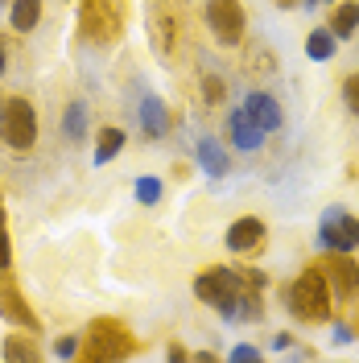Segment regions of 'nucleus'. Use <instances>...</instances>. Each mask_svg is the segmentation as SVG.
Instances as JSON below:
<instances>
[{
    "instance_id": "obj_21",
    "label": "nucleus",
    "mask_w": 359,
    "mask_h": 363,
    "mask_svg": "<svg viewBox=\"0 0 359 363\" xmlns=\"http://www.w3.org/2000/svg\"><path fill=\"white\" fill-rule=\"evenodd\" d=\"M161 199V182L158 178H136V203L153 206Z\"/></svg>"
},
{
    "instance_id": "obj_6",
    "label": "nucleus",
    "mask_w": 359,
    "mask_h": 363,
    "mask_svg": "<svg viewBox=\"0 0 359 363\" xmlns=\"http://www.w3.org/2000/svg\"><path fill=\"white\" fill-rule=\"evenodd\" d=\"M318 244L331 252H347L359 244V219H351L347 211H338L331 206L326 215H322V235H318Z\"/></svg>"
},
{
    "instance_id": "obj_25",
    "label": "nucleus",
    "mask_w": 359,
    "mask_h": 363,
    "mask_svg": "<svg viewBox=\"0 0 359 363\" xmlns=\"http://www.w3.org/2000/svg\"><path fill=\"white\" fill-rule=\"evenodd\" d=\"M231 359L236 363H256L260 359V351H256V347H231Z\"/></svg>"
},
{
    "instance_id": "obj_19",
    "label": "nucleus",
    "mask_w": 359,
    "mask_h": 363,
    "mask_svg": "<svg viewBox=\"0 0 359 363\" xmlns=\"http://www.w3.org/2000/svg\"><path fill=\"white\" fill-rule=\"evenodd\" d=\"M355 25H359V4H343V9L335 13L331 33H335V38H351V33H355Z\"/></svg>"
},
{
    "instance_id": "obj_1",
    "label": "nucleus",
    "mask_w": 359,
    "mask_h": 363,
    "mask_svg": "<svg viewBox=\"0 0 359 363\" xmlns=\"http://www.w3.org/2000/svg\"><path fill=\"white\" fill-rule=\"evenodd\" d=\"M289 310L302 318V322H326V318H331V289H326V277L318 269L302 272V277L293 281Z\"/></svg>"
},
{
    "instance_id": "obj_15",
    "label": "nucleus",
    "mask_w": 359,
    "mask_h": 363,
    "mask_svg": "<svg viewBox=\"0 0 359 363\" xmlns=\"http://www.w3.org/2000/svg\"><path fill=\"white\" fill-rule=\"evenodd\" d=\"M38 21H42V0H13V29L29 33Z\"/></svg>"
},
{
    "instance_id": "obj_7",
    "label": "nucleus",
    "mask_w": 359,
    "mask_h": 363,
    "mask_svg": "<svg viewBox=\"0 0 359 363\" xmlns=\"http://www.w3.org/2000/svg\"><path fill=\"white\" fill-rule=\"evenodd\" d=\"M79 25H83V38H87V42H112L116 29H120L116 9L108 4V0H83Z\"/></svg>"
},
{
    "instance_id": "obj_10",
    "label": "nucleus",
    "mask_w": 359,
    "mask_h": 363,
    "mask_svg": "<svg viewBox=\"0 0 359 363\" xmlns=\"http://www.w3.org/2000/svg\"><path fill=\"white\" fill-rule=\"evenodd\" d=\"M0 318H9L13 326H25V330H38V318L33 310L25 306V297L9 285V281H0Z\"/></svg>"
},
{
    "instance_id": "obj_5",
    "label": "nucleus",
    "mask_w": 359,
    "mask_h": 363,
    "mask_svg": "<svg viewBox=\"0 0 359 363\" xmlns=\"http://www.w3.org/2000/svg\"><path fill=\"white\" fill-rule=\"evenodd\" d=\"M91 351L87 359H124L128 355V347H133V335L112 322V318H99V322H91Z\"/></svg>"
},
{
    "instance_id": "obj_26",
    "label": "nucleus",
    "mask_w": 359,
    "mask_h": 363,
    "mask_svg": "<svg viewBox=\"0 0 359 363\" xmlns=\"http://www.w3.org/2000/svg\"><path fill=\"white\" fill-rule=\"evenodd\" d=\"M206 99H211V104L223 99V83H219V79H206Z\"/></svg>"
},
{
    "instance_id": "obj_20",
    "label": "nucleus",
    "mask_w": 359,
    "mask_h": 363,
    "mask_svg": "<svg viewBox=\"0 0 359 363\" xmlns=\"http://www.w3.org/2000/svg\"><path fill=\"white\" fill-rule=\"evenodd\" d=\"M4 359H13V363H21V359H38V347L29 339H4Z\"/></svg>"
},
{
    "instance_id": "obj_8",
    "label": "nucleus",
    "mask_w": 359,
    "mask_h": 363,
    "mask_svg": "<svg viewBox=\"0 0 359 363\" xmlns=\"http://www.w3.org/2000/svg\"><path fill=\"white\" fill-rule=\"evenodd\" d=\"M322 277L331 281V289H335L338 301H351V297L359 294V264L351 260V256H343V252H331V260L322 264Z\"/></svg>"
},
{
    "instance_id": "obj_3",
    "label": "nucleus",
    "mask_w": 359,
    "mask_h": 363,
    "mask_svg": "<svg viewBox=\"0 0 359 363\" xmlns=\"http://www.w3.org/2000/svg\"><path fill=\"white\" fill-rule=\"evenodd\" d=\"M0 133L13 149H33L38 140V112L29 99H9L4 112H0Z\"/></svg>"
},
{
    "instance_id": "obj_17",
    "label": "nucleus",
    "mask_w": 359,
    "mask_h": 363,
    "mask_svg": "<svg viewBox=\"0 0 359 363\" xmlns=\"http://www.w3.org/2000/svg\"><path fill=\"white\" fill-rule=\"evenodd\" d=\"M306 54H310L314 62H331V58H335V33H331V29H314L310 42H306Z\"/></svg>"
},
{
    "instance_id": "obj_23",
    "label": "nucleus",
    "mask_w": 359,
    "mask_h": 363,
    "mask_svg": "<svg viewBox=\"0 0 359 363\" xmlns=\"http://www.w3.org/2000/svg\"><path fill=\"white\" fill-rule=\"evenodd\" d=\"M9 269V219H4V211H0V272Z\"/></svg>"
},
{
    "instance_id": "obj_27",
    "label": "nucleus",
    "mask_w": 359,
    "mask_h": 363,
    "mask_svg": "<svg viewBox=\"0 0 359 363\" xmlns=\"http://www.w3.org/2000/svg\"><path fill=\"white\" fill-rule=\"evenodd\" d=\"M277 4H281V9H293V4H297V0H277Z\"/></svg>"
},
{
    "instance_id": "obj_24",
    "label": "nucleus",
    "mask_w": 359,
    "mask_h": 363,
    "mask_svg": "<svg viewBox=\"0 0 359 363\" xmlns=\"http://www.w3.org/2000/svg\"><path fill=\"white\" fill-rule=\"evenodd\" d=\"M54 355H58V359H74V355H79V342L70 339V335L67 339H58L54 342Z\"/></svg>"
},
{
    "instance_id": "obj_22",
    "label": "nucleus",
    "mask_w": 359,
    "mask_h": 363,
    "mask_svg": "<svg viewBox=\"0 0 359 363\" xmlns=\"http://www.w3.org/2000/svg\"><path fill=\"white\" fill-rule=\"evenodd\" d=\"M343 99H347V108L359 116V74H351V79L343 83Z\"/></svg>"
},
{
    "instance_id": "obj_18",
    "label": "nucleus",
    "mask_w": 359,
    "mask_h": 363,
    "mask_svg": "<svg viewBox=\"0 0 359 363\" xmlns=\"http://www.w3.org/2000/svg\"><path fill=\"white\" fill-rule=\"evenodd\" d=\"M120 149H124V133H120V128H104V133H99V145H95V165L112 161Z\"/></svg>"
},
{
    "instance_id": "obj_2",
    "label": "nucleus",
    "mask_w": 359,
    "mask_h": 363,
    "mask_svg": "<svg viewBox=\"0 0 359 363\" xmlns=\"http://www.w3.org/2000/svg\"><path fill=\"white\" fill-rule=\"evenodd\" d=\"M194 294H199V301L215 306L223 318H236L240 281H236V272H231V269H211V272H202L199 281H194Z\"/></svg>"
},
{
    "instance_id": "obj_13",
    "label": "nucleus",
    "mask_w": 359,
    "mask_h": 363,
    "mask_svg": "<svg viewBox=\"0 0 359 363\" xmlns=\"http://www.w3.org/2000/svg\"><path fill=\"white\" fill-rule=\"evenodd\" d=\"M199 165L211 174V178H223V174H227V153L219 149V140L199 136Z\"/></svg>"
},
{
    "instance_id": "obj_14",
    "label": "nucleus",
    "mask_w": 359,
    "mask_h": 363,
    "mask_svg": "<svg viewBox=\"0 0 359 363\" xmlns=\"http://www.w3.org/2000/svg\"><path fill=\"white\" fill-rule=\"evenodd\" d=\"M140 124H145V133H149V136H165L170 116H165V104H161L158 95H149V99L140 104Z\"/></svg>"
},
{
    "instance_id": "obj_4",
    "label": "nucleus",
    "mask_w": 359,
    "mask_h": 363,
    "mask_svg": "<svg viewBox=\"0 0 359 363\" xmlns=\"http://www.w3.org/2000/svg\"><path fill=\"white\" fill-rule=\"evenodd\" d=\"M206 25H211V33L223 45H236L248 29L244 4L240 0H206Z\"/></svg>"
},
{
    "instance_id": "obj_9",
    "label": "nucleus",
    "mask_w": 359,
    "mask_h": 363,
    "mask_svg": "<svg viewBox=\"0 0 359 363\" xmlns=\"http://www.w3.org/2000/svg\"><path fill=\"white\" fill-rule=\"evenodd\" d=\"M244 112L252 116V124H256L260 133H277V128H281V108H277V99L265 95V91H252V95H248Z\"/></svg>"
},
{
    "instance_id": "obj_16",
    "label": "nucleus",
    "mask_w": 359,
    "mask_h": 363,
    "mask_svg": "<svg viewBox=\"0 0 359 363\" xmlns=\"http://www.w3.org/2000/svg\"><path fill=\"white\" fill-rule=\"evenodd\" d=\"M62 133H67V140H83L87 136V108L83 104H67V116H62Z\"/></svg>"
},
{
    "instance_id": "obj_11",
    "label": "nucleus",
    "mask_w": 359,
    "mask_h": 363,
    "mask_svg": "<svg viewBox=\"0 0 359 363\" xmlns=\"http://www.w3.org/2000/svg\"><path fill=\"white\" fill-rule=\"evenodd\" d=\"M227 133H231V145H236V149H248V153H252V149H260V140H265V133L252 124V116H248L244 108H240V112H231Z\"/></svg>"
},
{
    "instance_id": "obj_28",
    "label": "nucleus",
    "mask_w": 359,
    "mask_h": 363,
    "mask_svg": "<svg viewBox=\"0 0 359 363\" xmlns=\"http://www.w3.org/2000/svg\"><path fill=\"white\" fill-rule=\"evenodd\" d=\"M0 74H4V45H0Z\"/></svg>"
},
{
    "instance_id": "obj_12",
    "label": "nucleus",
    "mask_w": 359,
    "mask_h": 363,
    "mask_svg": "<svg viewBox=\"0 0 359 363\" xmlns=\"http://www.w3.org/2000/svg\"><path fill=\"white\" fill-rule=\"evenodd\" d=\"M260 240H265V223L260 219H236L227 227V248L231 252H252Z\"/></svg>"
}]
</instances>
